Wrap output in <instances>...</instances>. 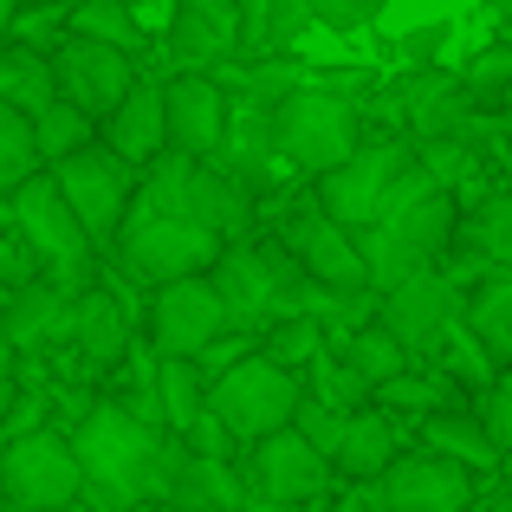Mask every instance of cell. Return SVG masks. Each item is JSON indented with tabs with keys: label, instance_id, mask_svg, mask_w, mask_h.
I'll list each match as a JSON object with an SVG mask.
<instances>
[{
	"label": "cell",
	"instance_id": "1",
	"mask_svg": "<svg viewBox=\"0 0 512 512\" xmlns=\"http://www.w3.org/2000/svg\"><path fill=\"white\" fill-rule=\"evenodd\" d=\"M72 454L85 467V500L98 512H137L150 500H169L175 467H182V441L150 428V422H137L124 402L85 409Z\"/></svg>",
	"mask_w": 512,
	"mask_h": 512
},
{
	"label": "cell",
	"instance_id": "2",
	"mask_svg": "<svg viewBox=\"0 0 512 512\" xmlns=\"http://www.w3.org/2000/svg\"><path fill=\"white\" fill-rule=\"evenodd\" d=\"M175 175H182L175 156H163L156 169H143L137 195H130V214H124V227H117V247H111V260L124 266L137 286H156V292L182 286V279H208L214 260H221V240L188 221L182 195H175Z\"/></svg>",
	"mask_w": 512,
	"mask_h": 512
},
{
	"label": "cell",
	"instance_id": "3",
	"mask_svg": "<svg viewBox=\"0 0 512 512\" xmlns=\"http://www.w3.org/2000/svg\"><path fill=\"white\" fill-rule=\"evenodd\" d=\"M454 214H461V208H454V195H441V188L428 182L415 163L396 175L383 214H376V221L357 234L363 279H370L376 299H383V292H396L402 279L441 266V253L454 247Z\"/></svg>",
	"mask_w": 512,
	"mask_h": 512
},
{
	"label": "cell",
	"instance_id": "4",
	"mask_svg": "<svg viewBox=\"0 0 512 512\" xmlns=\"http://www.w3.org/2000/svg\"><path fill=\"white\" fill-rule=\"evenodd\" d=\"M13 214V234H20V247L33 253L39 279H46L52 292H65V299H85L91 286H98V247L85 240V227L72 221V208H65V195L52 188V175L39 169L33 182L20 188V195L7 201Z\"/></svg>",
	"mask_w": 512,
	"mask_h": 512
},
{
	"label": "cell",
	"instance_id": "5",
	"mask_svg": "<svg viewBox=\"0 0 512 512\" xmlns=\"http://www.w3.org/2000/svg\"><path fill=\"white\" fill-rule=\"evenodd\" d=\"M299 396H305L299 376H286L279 363H266L260 350H247L221 383H208V415L227 428L234 448H260V441H273L279 428H292Z\"/></svg>",
	"mask_w": 512,
	"mask_h": 512
},
{
	"label": "cell",
	"instance_id": "6",
	"mask_svg": "<svg viewBox=\"0 0 512 512\" xmlns=\"http://www.w3.org/2000/svg\"><path fill=\"white\" fill-rule=\"evenodd\" d=\"M208 286L227 312V338H247V331H266L279 318L286 292L299 286V266L279 240H240V247H221Z\"/></svg>",
	"mask_w": 512,
	"mask_h": 512
},
{
	"label": "cell",
	"instance_id": "7",
	"mask_svg": "<svg viewBox=\"0 0 512 512\" xmlns=\"http://www.w3.org/2000/svg\"><path fill=\"white\" fill-rule=\"evenodd\" d=\"M363 143V111L338 91H318L305 85L299 98H286L273 111V150L286 169H305V175H331L338 163H350Z\"/></svg>",
	"mask_w": 512,
	"mask_h": 512
},
{
	"label": "cell",
	"instance_id": "8",
	"mask_svg": "<svg viewBox=\"0 0 512 512\" xmlns=\"http://www.w3.org/2000/svg\"><path fill=\"white\" fill-rule=\"evenodd\" d=\"M0 500L7 512H59L85 500V467H78L72 441L52 428H26L7 435V461H0Z\"/></svg>",
	"mask_w": 512,
	"mask_h": 512
},
{
	"label": "cell",
	"instance_id": "9",
	"mask_svg": "<svg viewBox=\"0 0 512 512\" xmlns=\"http://www.w3.org/2000/svg\"><path fill=\"white\" fill-rule=\"evenodd\" d=\"M52 188L65 195V208H72V221L85 227V240L98 253L117 247V227H124L130 214V195H137V169H124L104 143H91V150L65 156L59 169H46Z\"/></svg>",
	"mask_w": 512,
	"mask_h": 512
},
{
	"label": "cell",
	"instance_id": "10",
	"mask_svg": "<svg viewBox=\"0 0 512 512\" xmlns=\"http://www.w3.org/2000/svg\"><path fill=\"white\" fill-rule=\"evenodd\" d=\"M409 163H415L409 143H396V137H363L350 163H338L331 175H318V214H325V221H338L344 234H363V227L383 214L389 188H396V175L409 169Z\"/></svg>",
	"mask_w": 512,
	"mask_h": 512
},
{
	"label": "cell",
	"instance_id": "11",
	"mask_svg": "<svg viewBox=\"0 0 512 512\" xmlns=\"http://www.w3.org/2000/svg\"><path fill=\"white\" fill-rule=\"evenodd\" d=\"M461 305H467V292L454 286L441 266H428V273L402 279L396 292L376 299V325L409 350V357H422V350H435L454 325H461Z\"/></svg>",
	"mask_w": 512,
	"mask_h": 512
},
{
	"label": "cell",
	"instance_id": "12",
	"mask_svg": "<svg viewBox=\"0 0 512 512\" xmlns=\"http://www.w3.org/2000/svg\"><path fill=\"white\" fill-rule=\"evenodd\" d=\"M52 85H59V104H72L78 117L104 124V117L130 98L137 65H130L124 52H111V46H91V39L65 33L59 46H52Z\"/></svg>",
	"mask_w": 512,
	"mask_h": 512
},
{
	"label": "cell",
	"instance_id": "13",
	"mask_svg": "<svg viewBox=\"0 0 512 512\" xmlns=\"http://www.w3.org/2000/svg\"><path fill=\"white\" fill-rule=\"evenodd\" d=\"M240 480H247V500L279 506V512H299L305 500H318V493L331 487V461H325V454H312L292 428H279L273 441L247 448Z\"/></svg>",
	"mask_w": 512,
	"mask_h": 512
},
{
	"label": "cell",
	"instance_id": "14",
	"mask_svg": "<svg viewBox=\"0 0 512 512\" xmlns=\"http://www.w3.org/2000/svg\"><path fill=\"white\" fill-rule=\"evenodd\" d=\"M221 338H227V312H221V299H214L208 279H182V286L156 292V305H150V350L156 357L195 363Z\"/></svg>",
	"mask_w": 512,
	"mask_h": 512
},
{
	"label": "cell",
	"instance_id": "15",
	"mask_svg": "<svg viewBox=\"0 0 512 512\" xmlns=\"http://www.w3.org/2000/svg\"><path fill=\"white\" fill-rule=\"evenodd\" d=\"M279 247L292 253L299 279H312V286H325V292H370L357 234H344L338 221H325V214H318V201H312V208H299V214H286Z\"/></svg>",
	"mask_w": 512,
	"mask_h": 512
},
{
	"label": "cell",
	"instance_id": "16",
	"mask_svg": "<svg viewBox=\"0 0 512 512\" xmlns=\"http://www.w3.org/2000/svg\"><path fill=\"white\" fill-rule=\"evenodd\" d=\"M221 130H227L221 78H163V137L175 163L208 169L221 156Z\"/></svg>",
	"mask_w": 512,
	"mask_h": 512
},
{
	"label": "cell",
	"instance_id": "17",
	"mask_svg": "<svg viewBox=\"0 0 512 512\" xmlns=\"http://www.w3.org/2000/svg\"><path fill=\"white\" fill-rule=\"evenodd\" d=\"M389 111L402 117V130L415 137V150H422V143H448V137H461V130L474 124V104H467V91H461V72H448V65H435V72H402L396 91H389Z\"/></svg>",
	"mask_w": 512,
	"mask_h": 512
},
{
	"label": "cell",
	"instance_id": "18",
	"mask_svg": "<svg viewBox=\"0 0 512 512\" xmlns=\"http://www.w3.org/2000/svg\"><path fill=\"white\" fill-rule=\"evenodd\" d=\"M234 52H240V7H227V0H182L169 13L175 78H214V65H227Z\"/></svg>",
	"mask_w": 512,
	"mask_h": 512
},
{
	"label": "cell",
	"instance_id": "19",
	"mask_svg": "<svg viewBox=\"0 0 512 512\" xmlns=\"http://www.w3.org/2000/svg\"><path fill=\"white\" fill-rule=\"evenodd\" d=\"M376 487H383L389 512H467L474 506V474L454 467V461H441V454H422V448L396 454Z\"/></svg>",
	"mask_w": 512,
	"mask_h": 512
},
{
	"label": "cell",
	"instance_id": "20",
	"mask_svg": "<svg viewBox=\"0 0 512 512\" xmlns=\"http://www.w3.org/2000/svg\"><path fill=\"white\" fill-rule=\"evenodd\" d=\"M98 137H104V150H111L124 169H137V175L156 169L169 156V137H163V85H156V78H137L130 98L98 124Z\"/></svg>",
	"mask_w": 512,
	"mask_h": 512
},
{
	"label": "cell",
	"instance_id": "21",
	"mask_svg": "<svg viewBox=\"0 0 512 512\" xmlns=\"http://www.w3.org/2000/svg\"><path fill=\"white\" fill-rule=\"evenodd\" d=\"M175 195H182L188 221L208 227L221 247H240V240H247V227H253V195H247L240 182H227L221 169L182 163V175H175Z\"/></svg>",
	"mask_w": 512,
	"mask_h": 512
},
{
	"label": "cell",
	"instance_id": "22",
	"mask_svg": "<svg viewBox=\"0 0 512 512\" xmlns=\"http://www.w3.org/2000/svg\"><path fill=\"white\" fill-rule=\"evenodd\" d=\"M208 169H221L227 182H240L253 195V188L266 182V175L279 169V150H273V117L253 111V104L227 98V130H221V156H214Z\"/></svg>",
	"mask_w": 512,
	"mask_h": 512
},
{
	"label": "cell",
	"instance_id": "23",
	"mask_svg": "<svg viewBox=\"0 0 512 512\" xmlns=\"http://www.w3.org/2000/svg\"><path fill=\"white\" fill-rule=\"evenodd\" d=\"M72 344L85 357V370H111L130 357V312L104 286H91L85 299H72Z\"/></svg>",
	"mask_w": 512,
	"mask_h": 512
},
{
	"label": "cell",
	"instance_id": "24",
	"mask_svg": "<svg viewBox=\"0 0 512 512\" xmlns=\"http://www.w3.org/2000/svg\"><path fill=\"white\" fill-rule=\"evenodd\" d=\"M461 331L480 344L493 370H512V273H487L480 286H467Z\"/></svg>",
	"mask_w": 512,
	"mask_h": 512
},
{
	"label": "cell",
	"instance_id": "25",
	"mask_svg": "<svg viewBox=\"0 0 512 512\" xmlns=\"http://www.w3.org/2000/svg\"><path fill=\"white\" fill-rule=\"evenodd\" d=\"M0 338H7L13 350H39L52 338H72V299L52 292L46 279H33L26 292L7 299V312H0Z\"/></svg>",
	"mask_w": 512,
	"mask_h": 512
},
{
	"label": "cell",
	"instance_id": "26",
	"mask_svg": "<svg viewBox=\"0 0 512 512\" xmlns=\"http://www.w3.org/2000/svg\"><path fill=\"white\" fill-rule=\"evenodd\" d=\"M0 104L20 111L33 124L46 104H59V85H52V52L46 46H20V39H0Z\"/></svg>",
	"mask_w": 512,
	"mask_h": 512
},
{
	"label": "cell",
	"instance_id": "27",
	"mask_svg": "<svg viewBox=\"0 0 512 512\" xmlns=\"http://www.w3.org/2000/svg\"><path fill=\"white\" fill-rule=\"evenodd\" d=\"M389 461H396V422H389L383 409H357L338 441V454H331V474H344L350 487H363V480H383Z\"/></svg>",
	"mask_w": 512,
	"mask_h": 512
},
{
	"label": "cell",
	"instance_id": "28",
	"mask_svg": "<svg viewBox=\"0 0 512 512\" xmlns=\"http://www.w3.org/2000/svg\"><path fill=\"white\" fill-rule=\"evenodd\" d=\"M175 506H195V512H247V480H240L234 461H195L182 448V467H175Z\"/></svg>",
	"mask_w": 512,
	"mask_h": 512
},
{
	"label": "cell",
	"instance_id": "29",
	"mask_svg": "<svg viewBox=\"0 0 512 512\" xmlns=\"http://www.w3.org/2000/svg\"><path fill=\"white\" fill-rule=\"evenodd\" d=\"M227 72H234V85H240V104H253V111H266V117L312 85V65H305L299 52H279V59H247V65L234 59Z\"/></svg>",
	"mask_w": 512,
	"mask_h": 512
},
{
	"label": "cell",
	"instance_id": "30",
	"mask_svg": "<svg viewBox=\"0 0 512 512\" xmlns=\"http://www.w3.org/2000/svg\"><path fill=\"white\" fill-rule=\"evenodd\" d=\"M422 454H441V461L467 467V474H487V467L500 461V448H493L487 428H480V415H467V409L428 415V422H422Z\"/></svg>",
	"mask_w": 512,
	"mask_h": 512
},
{
	"label": "cell",
	"instance_id": "31",
	"mask_svg": "<svg viewBox=\"0 0 512 512\" xmlns=\"http://www.w3.org/2000/svg\"><path fill=\"white\" fill-rule=\"evenodd\" d=\"M338 357L363 376V383H370V396H376V389H389L396 376H409V370H415V357H409V350H402L396 338H389L383 325H363L357 338H344V344H338Z\"/></svg>",
	"mask_w": 512,
	"mask_h": 512
},
{
	"label": "cell",
	"instance_id": "32",
	"mask_svg": "<svg viewBox=\"0 0 512 512\" xmlns=\"http://www.w3.org/2000/svg\"><path fill=\"white\" fill-rule=\"evenodd\" d=\"M72 39H91V46H111V52H143V39H150V26H143V13L117 7V0H91V7H72V26H65Z\"/></svg>",
	"mask_w": 512,
	"mask_h": 512
},
{
	"label": "cell",
	"instance_id": "33",
	"mask_svg": "<svg viewBox=\"0 0 512 512\" xmlns=\"http://www.w3.org/2000/svg\"><path fill=\"white\" fill-rule=\"evenodd\" d=\"M201 409H208V383L195 376V363H169L163 357V370H156V422H163V435L182 441Z\"/></svg>",
	"mask_w": 512,
	"mask_h": 512
},
{
	"label": "cell",
	"instance_id": "34",
	"mask_svg": "<svg viewBox=\"0 0 512 512\" xmlns=\"http://www.w3.org/2000/svg\"><path fill=\"white\" fill-rule=\"evenodd\" d=\"M98 143V124L91 117H78L72 104H46V111L33 117V150H39V169H59L65 156L91 150Z\"/></svg>",
	"mask_w": 512,
	"mask_h": 512
},
{
	"label": "cell",
	"instance_id": "35",
	"mask_svg": "<svg viewBox=\"0 0 512 512\" xmlns=\"http://www.w3.org/2000/svg\"><path fill=\"white\" fill-rule=\"evenodd\" d=\"M305 376H312V389H305V396H312V402H325V409H338V415L370 409V383H363V376L350 370L338 350H318V357L305 363Z\"/></svg>",
	"mask_w": 512,
	"mask_h": 512
},
{
	"label": "cell",
	"instance_id": "36",
	"mask_svg": "<svg viewBox=\"0 0 512 512\" xmlns=\"http://www.w3.org/2000/svg\"><path fill=\"white\" fill-rule=\"evenodd\" d=\"M376 396H383V415H389V409H409V415H422V422H428V415H454L461 389H454L441 370H428V376L409 370V376H396L389 389H376Z\"/></svg>",
	"mask_w": 512,
	"mask_h": 512
},
{
	"label": "cell",
	"instance_id": "37",
	"mask_svg": "<svg viewBox=\"0 0 512 512\" xmlns=\"http://www.w3.org/2000/svg\"><path fill=\"white\" fill-rule=\"evenodd\" d=\"M39 175V150H33V124H26L20 111H7L0 104V195H20L26 182Z\"/></svg>",
	"mask_w": 512,
	"mask_h": 512
},
{
	"label": "cell",
	"instance_id": "38",
	"mask_svg": "<svg viewBox=\"0 0 512 512\" xmlns=\"http://www.w3.org/2000/svg\"><path fill=\"white\" fill-rule=\"evenodd\" d=\"M461 91L474 111H500V98L512 91V39H500V46H487L480 59L461 65Z\"/></svg>",
	"mask_w": 512,
	"mask_h": 512
},
{
	"label": "cell",
	"instance_id": "39",
	"mask_svg": "<svg viewBox=\"0 0 512 512\" xmlns=\"http://www.w3.org/2000/svg\"><path fill=\"white\" fill-rule=\"evenodd\" d=\"M435 350H441V363H428V370H441V376H448V383H454V389H461V383H467V389H480V396H487V389H493V383H500V370H493V363H487V357H480V344H474V338H467V331H461V325H454V331H448V338H441Z\"/></svg>",
	"mask_w": 512,
	"mask_h": 512
},
{
	"label": "cell",
	"instance_id": "40",
	"mask_svg": "<svg viewBox=\"0 0 512 512\" xmlns=\"http://www.w3.org/2000/svg\"><path fill=\"white\" fill-rule=\"evenodd\" d=\"M318 350H325V331H318L312 318H279V325H266V350H260V357L279 363V370L292 376V370H305Z\"/></svg>",
	"mask_w": 512,
	"mask_h": 512
},
{
	"label": "cell",
	"instance_id": "41",
	"mask_svg": "<svg viewBox=\"0 0 512 512\" xmlns=\"http://www.w3.org/2000/svg\"><path fill=\"white\" fill-rule=\"evenodd\" d=\"M441 46H454V26L448 20H428V26H402L396 39H389V59H402L409 72H435Z\"/></svg>",
	"mask_w": 512,
	"mask_h": 512
},
{
	"label": "cell",
	"instance_id": "42",
	"mask_svg": "<svg viewBox=\"0 0 512 512\" xmlns=\"http://www.w3.org/2000/svg\"><path fill=\"white\" fill-rule=\"evenodd\" d=\"M344 428H350V415H338V409H325V402H312V396H299V415H292V435L305 441L312 454H338V441H344Z\"/></svg>",
	"mask_w": 512,
	"mask_h": 512
},
{
	"label": "cell",
	"instance_id": "43",
	"mask_svg": "<svg viewBox=\"0 0 512 512\" xmlns=\"http://www.w3.org/2000/svg\"><path fill=\"white\" fill-rule=\"evenodd\" d=\"M305 20L325 33H363L383 20V0H305Z\"/></svg>",
	"mask_w": 512,
	"mask_h": 512
},
{
	"label": "cell",
	"instance_id": "44",
	"mask_svg": "<svg viewBox=\"0 0 512 512\" xmlns=\"http://www.w3.org/2000/svg\"><path fill=\"white\" fill-rule=\"evenodd\" d=\"M480 253L493 260V273H512V195H500L480 221Z\"/></svg>",
	"mask_w": 512,
	"mask_h": 512
},
{
	"label": "cell",
	"instance_id": "45",
	"mask_svg": "<svg viewBox=\"0 0 512 512\" xmlns=\"http://www.w3.org/2000/svg\"><path fill=\"white\" fill-rule=\"evenodd\" d=\"M480 428H487V441L500 454H512V370H500V383L487 389V402H480Z\"/></svg>",
	"mask_w": 512,
	"mask_h": 512
},
{
	"label": "cell",
	"instance_id": "46",
	"mask_svg": "<svg viewBox=\"0 0 512 512\" xmlns=\"http://www.w3.org/2000/svg\"><path fill=\"white\" fill-rule=\"evenodd\" d=\"M33 279H39V266H33V253L20 247V234H0V286H7V299L26 292Z\"/></svg>",
	"mask_w": 512,
	"mask_h": 512
},
{
	"label": "cell",
	"instance_id": "47",
	"mask_svg": "<svg viewBox=\"0 0 512 512\" xmlns=\"http://www.w3.org/2000/svg\"><path fill=\"white\" fill-rule=\"evenodd\" d=\"M338 512H389V506H383V487H376V480H363V487H350Z\"/></svg>",
	"mask_w": 512,
	"mask_h": 512
},
{
	"label": "cell",
	"instance_id": "48",
	"mask_svg": "<svg viewBox=\"0 0 512 512\" xmlns=\"http://www.w3.org/2000/svg\"><path fill=\"white\" fill-rule=\"evenodd\" d=\"M7 402H13V344L0 338V415H7Z\"/></svg>",
	"mask_w": 512,
	"mask_h": 512
},
{
	"label": "cell",
	"instance_id": "49",
	"mask_svg": "<svg viewBox=\"0 0 512 512\" xmlns=\"http://www.w3.org/2000/svg\"><path fill=\"white\" fill-rule=\"evenodd\" d=\"M493 117H500V124H512V91L500 98V111H493Z\"/></svg>",
	"mask_w": 512,
	"mask_h": 512
},
{
	"label": "cell",
	"instance_id": "50",
	"mask_svg": "<svg viewBox=\"0 0 512 512\" xmlns=\"http://www.w3.org/2000/svg\"><path fill=\"white\" fill-rule=\"evenodd\" d=\"M0 461H7V422H0Z\"/></svg>",
	"mask_w": 512,
	"mask_h": 512
},
{
	"label": "cell",
	"instance_id": "51",
	"mask_svg": "<svg viewBox=\"0 0 512 512\" xmlns=\"http://www.w3.org/2000/svg\"><path fill=\"white\" fill-rule=\"evenodd\" d=\"M493 512H512V493H506V500H500V506H493Z\"/></svg>",
	"mask_w": 512,
	"mask_h": 512
},
{
	"label": "cell",
	"instance_id": "52",
	"mask_svg": "<svg viewBox=\"0 0 512 512\" xmlns=\"http://www.w3.org/2000/svg\"><path fill=\"white\" fill-rule=\"evenodd\" d=\"M0 512H7V506H0Z\"/></svg>",
	"mask_w": 512,
	"mask_h": 512
}]
</instances>
